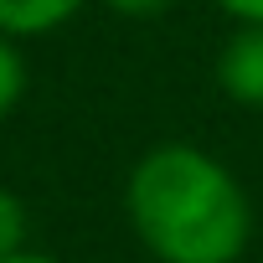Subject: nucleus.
I'll list each match as a JSON object with an SVG mask.
<instances>
[{
    "instance_id": "obj_1",
    "label": "nucleus",
    "mask_w": 263,
    "mask_h": 263,
    "mask_svg": "<svg viewBox=\"0 0 263 263\" xmlns=\"http://www.w3.org/2000/svg\"><path fill=\"white\" fill-rule=\"evenodd\" d=\"M129 227L160 263H237L253 242L242 181L201 145H150L124 186Z\"/></svg>"
},
{
    "instance_id": "obj_2",
    "label": "nucleus",
    "mask_w": 263,
    "mask_h": 263,
    "mask_svg": "<svg viewBox=\"0 0 263 263\" xmlns=\"http://www.w3.org/2000/svg\"><path fill=\"white\" fill-rule=\"evenodd\" d=\"M217 88L242 103L263 108V26H237L217 52Z\"/></svg>"
},
{
    "instance_id": "obj_3",
    "label": "nucleus",
    "mask_w": 263,
    "mask_h": 263,
    "mask_svg": "<svg viewBox=\"0 0 263 263\" xmlns=\"http://www.w3.org/2000/svg\"><path fill=\"white\" fill-rule=\"evenodd\" d=\"M93 0H0V36L26 42V36H47L62 31L67 21H78Z\"/></svg>"
},
{
    "instance_id": "obj_4",
    "label": "nucleus",
    "mask_w": 263,
    "mask_h": 263,
    "mask_svg": "<svg viewBox=\"0 0 263 263\" xmlns=\"http://www.w3.org/2000/svg\"><path fill=\"white\" fill-rule=\"evenodd\" d=\"M26 93V57L11 36H0V119H6Z\"/></svg>"
},
{
    "instance_id": "obj_5",
    "label": "nucleus",
    "mask_w": 263,
    "mask_h": 263,
    "mask_svg": "<svg viewBox=\"0 0 263 263\" xmlns=\"http://www.w3.org/2000/svg\"><path fill=\"white\" fill-rule=\"evenodd\" d=\"M26 253V201L0 186V258Z\"/></svg>"
},
{
    "instance_id": "obj_6",
    "label": "nucleus",
    "mask_w": 263,
    "mask_h": 263,
    "mask_svg": "<svg viewBox=\"0 0 263 263\" xmlns=\"http://www.w3.org/2000/svg\"><path fill=\"white\" fill-rule=\"evenodd\" d=\"M108 11H119V16H129V21H150V16H165L176 0H103Z\"/></svg>"
},
{
    "instance_id": "obj_7",
    "label": "nucleus",
    "mask_w": 263,
    "mask_h": 263,
    "mask_svg": "<svg viewBox=\"0 0 263 263\" xmlns=\"http://www.w3.org/2000/svg\"><path fill=\"white\" fill-rule=\"evenodd\" d=\"M217 11L232 16L237 26H263V0H217Z\"/></svg>"
},
{
    "instance_id": "obj_8",
    "label": "nucleus",
    "mask_w": 263,
    "mask_h": 263,
    "mask_svg": "<svg viewBox=\"0 0 263 263\" xmlns=\"http://www.w3.org/2000/svg\"><path fill=\"white\" fill-rule=\"evenodd\" d=\"M0 263H62V258H47V253H16V258H0Z\"/></svg>"
}]
</instances>
